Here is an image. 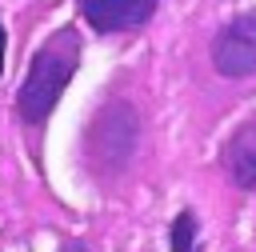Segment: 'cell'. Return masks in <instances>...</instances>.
<instances>
[{
	"mask_svg": "<svg viewBox=\"0 0 256 252\" xmlns=\"http://www.w3.org/2000/svg\"><path fill=\"white\" fill-rule=\"evenodd\" d=\"M76 64H80V48H76L72 32H60L56 40H48V44L32 56L28 76H24L20 92H16V116H20L28 128H36V124L48 120V112L56 108L60 92L68 88Z\"/></svg>",
	"mask_w": 256,
	"mask_h": 252,
	"instance_id": "cell-1",
	"label": "cell"
},
{
	"mask_svg": "<svg viewBox=\"0 0 256 252\" xmlns=\"http://www.w3.org/2000/svg\"><path fill=\"white\" fill-rule=\"evenodd\" d=\"M136 144H140V120L124 100L108 104L88 132V152L100 168H124L132 160Z\"/></svg>",
	"mask_w": 256,
	"mask_h": 252,
	"instance_id": "cell-2",
	"label": "cell"
},
{
	"mask_svg": "<svg viewBox=\"0 0 256 252\" xmlns=\"http://www.w3.org/2000/svg\"><path fill=\"white\" fill-rule=\"evenodd\" d=\"M212 68L228 80L256 76V12L228 20L212 40Z\"/></svg>",
	"mask_w": 256,
	"mask_h": 252,
	"instance_id": "cell-3",
	"label": "cell"
},
{
	"mask_svg": "<svg viewBox=\"0 0 256 252\" xmlns=\"http://www.w3.org/2000/svg\"><path fill=\"white\" fill-rule=\"evenodd\" d=\"M156 12V0H80V16L96 32H128L140 28Z\"/></svg>",
	"mask_w": 256,
	"mask_h": 252,
	"instance_id": "cell-4",
	"label": "cell"
},
{
	"mask_svg": "<svg viewBox=\"0 0 256 252\" xmlns=\"http://www.w3.org/2000/svg\"><path fill=\"white\" fill-rule=\"evenodd\" d=\"M224 164H228V176H232L240 188H256V124H244V128L228 140Z\"/></svg>",
	"mask_w": 256,
	"mask_h": 252,
	"instance_id": "cell-5",
	"label": "cell"
},
{
	"mask_svg": "<svg viewBox=\"0 0 256 252\" xmlns=\"http://www.w3.org/2000/svg\"><path fill=\"white\" fill-rule=\"evenodd\" d=\"M192 248H196V216L184 208L172 220V252H192Z\"/></svg>",
	"mask_w": 256,
	"mask_h": 252,
	"instance_id": "cell-6",
	"label": "cell"
},
{
	"mask_svg": "<svg viewBox=\"0 0 256 252\" xmlns=\"http://www.w3.org/2000/svg\"><path fill=\"white\" fill-rule=\"evenodd\" d=\"M4 48H8V32H4V24H0V76H4Z\"/></svg>",
	"mask_w": 256,
	"mask_h": 252,
	"instance_id": "cell-7",
	"label": "cell"
},
{
	"mask_svg": "<svg viewBox=\"0 0 256 252\" xmlns=\"http://www.w3.org/2000/svg\"><path fill=\"white\" fill-rule=\"evenodd\" d=\"M60 252H88V248H84V244H64Z\"/></svg>",
	"mask_w": 256,
	"mask_h": 252,
	"instance_id": "cell-8",
	"label": "cell"
}]
</instances>
